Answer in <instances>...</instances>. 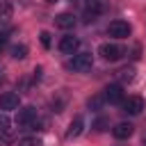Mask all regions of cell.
Wrapping results in <instances>:
<instances>
[{"mask_svg":"<svg viewBox=\"0 0 146 146\" xmlns=\"http://www.w3.org/2000/svg\"><path fill=\"white\" fill-rule=\"evenodd\" d=\"M16 123H18V125H23V128L34 125V123H36V110H34L32 105L21 107V110H18V114H16Z\"/></svg>","mask_w":146,"mask_h":146,"instance_id":"277c9868","label":"cell"},{"mask_svg":"<svg viewBox=\"0 0 146 146\" xmlns=\"http://www.w3.org/2000/svg\"><path fill=\"white\" fill-rule=\"evenodd\" d=\"M107 9V2L105 0H84V14H87V21H94V16L103 14Z\"/></svg>","mask_w":146,"mask_h":146,"instance_id":"8992f818","label":"cell"},{"mask_svg":"<svg viewBox=\"0 0 146 146\" xmlns=\"http://www.w3.org/2000/svg\"><path fill=\"white\" fill-rule=\"evenodd\" d=\"M98 55H100L103 59H107V62H116V59H121V57L125 55V48H121V46H116V43H103V46L98 48Z\"/></svg>","mask_w":146,"mask_h":146,"instance_id":"7a4b0ae2","label":"cell"},{"mask_svg":"<svg viewBox=\"0 0 146 146\" xmlns=\"http://www.w3.org/2000/svg\"><path fill=\"white\" fill-rule=\"evenodd\" d=\"M9 14H11V5L7 0H0V18H9Z\"/></svg>","mask_w":146,"mask_h":146,"instance_id":"e0dca14e","label":"cell"},{"mask_svg":"<svg viewBox=\"0 0 146 146\" xmlns=\"http://www.w3.org/2000/svg\"><path fill=\"white\" fill-rule=\"evenodd\" d=\"M103 98H105L107 103H112V105L123 103V91H121V84H110V87H105Z\"/></svg>","mask_w":146,"mask_h":146,"instance_id":"ba28073f","label":"cell"},{"mask_svg":"<svg viewBox=\"0 0 146 146\" xmlns=\"http://www.w3.org/2000/svg\"><path fill=\"white\" fill-rule=\"evenodd\" d=\"M144 146H146V141H144Z\"/></svg>","mask_w":146,"mask_h":146,"instance_id":"603a6c76","label":"cell"},{"mask_svg":"<svg viewBox=\"0 0 146 146\" xmlns=\"http://www.w3.org/2000/svg\"><path fill=\"white\" fill-rule=\"evenodd\" d=\"M119 80H121V82H132V80H135V68H132V66L121 68V71H119Z\"/></svg>","mask_w":146,"mask_h":146,"instance_id":"5bb4252c","label":"cell"},{"mask_svg":"<svg viewBox=\"0 0 146 146\" xmlns=\"http://www.w3.org/2000/svg\"><path fill=\"white\" fill-rule=\"evenodd\" d=\"M82 125H84V121H82V116H75L71 123H68V130H66V137L68 139H73V137H78L80 132H82Z\"/></svg>","mask_w":146,"mask_h":146,"instance_id":"7c38bea8","label":"cell"},{"mask_svg":"<svg viewBox=\"0 0 146 146\" xmlns=\"http://www.w3.org/2000/svg\"><path fill=\"white\" fill-rule=\"evenodd\" d=\"M46 2H50V5H52V2H59V0H46Z\"/></svg>","mask_w":146,"mask_h":146,"instance_id":"7402d4cb","label":"cell"},{"mask_svg":"<svg viewBox=\"0 0 146 146\" xmlns=\"http://www.w3.org/2000/svg\"><path fill=\"white\" fill-rule=\"evenodd\" d=\"M55 25L62 27V30H71V27L75 25V16H73L71 11H64V14H59V16L55 18Z\"/></svg>","mask_w":146,"mask_h":146,"instance_id":"8fae6325","label":"cell"},{"mask_svg":"<svg viewBox=\"0 0 146 146\" xmlns=\"http://www.w3.org/2000/svg\"><path fill=\"white\" fill-rule=\"evenodd\" d=\"M11 57H14V59H25V57H27V46H23V43L11 46Z\"/></svg>","mask_w":146,"mask_h":146,"instance_id":"4fadbf2b","label":"cell"},{"mask_svg":"<svg viewBox=\"0 0 146 146\" xmlns=\"http://www.w3.org/2000/svg\"><path fill=\"white\" fill-rule=\"evenodd\" d=\"M14 141V132L7 130V132H0V146H11Z\"/></svg>","mask_w":146,"mask_h":146,"instance_id":"9a60e30c","label":"cell"},{"mask_svg":"<svg viewBox=\"0 0 146 146\" xmlns=\"http://www.w3.org/2000/svg\"><path fill=\"white\" fill-rule=\"evenodd\" d=\"M91 64H94V55H91V52H78V55H73V57L66 62V68L78 71V73H84V71L91 68Z\"/></svg>","mask_w":146,"mask_h":146,"instance_id":"6da1fadb","label":"cell"},{"mask_svg":"<svg viewBox=\"0 0 146 146\" xmlns=\"http://www.w3.org/2000/svg\"><path fill=\"white\" fill-rule=\"evenodd\" d=\"M5 41H7V36H5L2 32H0V50H2V46H5Z\"/></svg>","mask_w":146,"mask_h":146,"instance_id":"44dd1931","label":"cell"},{"mask_svg":"<svg viewBox=\"0 0 146 146\" xmlns=\"http://www.w3.org/2000/svg\"><path fill=\"white\" fill-rule=\"evenodd\" d=\"M107 34L114 36V39H125V36H130V23H125V21H112L107 25Z\"/></svg>","mask_w":146,"mask_h":146,"instance_id":"3957f363","label":"cell"},{"mask_svg":"<svg viewBox=\"0 0 146 146\" xmlns=\"http://www.w3.org/2000/svg\"><path fill=\"white\" fill-rule=\"evenodd\" d=\"M18 146H41V139L39 137H23L18 141Z\"/></svg>","mask_w":146,"mask_h":146,"instance_id":"2e32d148","label":"cell"},{"mask_svg":"<svg viewBox=\"0 0 146 146\" xmlns=\"http://www.w3.org/2000/svg\"><path fill=\"white\" fill-rule=\"evenodd\" d=\"M41 43H43V48H50V34L48 32H41Z\"/></svg>","mask_w":146,"mask_h":146,"instance_id":"d6986e66","label":"cell"},{"mask_svg":"<svg viewBox=\"0 0 146 146\" xmlns=\"http://www.w3.org/2000/svg\"><path fill=\"white\" fill-rule=\"evenodd\" d=\"M78 46H80V39L78 36H62V41H59V50L64 52V55H73L75 50H78Z\"/></svg>","mask_w":146,"mask_h":146,"instance_id":"9c48e42d","label":"cell"},{"mask_svg":"<svg viewBox=\"0 0 146 146\" xmlns=\"http://www.w3.org/2000/svg\"><path fill=\"white\" fill-rule=\"evenodd\" d=\"M121 107H123V112L125 114H141V110H144V98L141 96H130V98H123V103H121Z\"/></svg>","mask_w":146,"mask_h":146,"instance_id":"5b68a950","label":"cell"},{"mask_svg":"<svg viewBox=\"0 0 146 146\" xmlns=\"http://www.w3.org/2000/svg\"><path fill=\"white\" fill-rule=\"evenodd\" d=\"M7 130H9V116L2 112L0 114V132H7Z\"/></svg>","mask_w":146,"mask_h":146,"instance_id":"ac0fdd59","label":"cell"},{"mask_svg":"<svg viewBox=\"0 0 146 146\" xmlns=\"http://www.w3.org/2000/svg\"><path fill=\"white\" fill-rule=\"evenodd\" d=\"M18 105H21L18 94H14V91H5V94L0 96V110L9 112V110H18Z\"/></svg>","mask_w":146,"mask_h":146,"instance_id":"52a82bcc","label":"cell"},{"mask_svg":"<svg viewBox=\"0 0 146 146\" xmlns=\"http://www.w3.org/2000/svg\"><path fill=\"white\" fill-rule=\"evenodd\" d=\"M89 105H91V107H98V105H100V98H94V100H89Z\"/></svg>","mask_w":146,"mask_h":146,"instance_id":"ffe728a7","label":"cell"},{"mask_svg":"<svg viewBox=\"0 0 146 146\" xmlns=\"http://www.w3.org/2000/svg\"><path fill=\"white\" fill-rule=\"evenodd\" d=\"M132 132H135L132 123H125V121H121V123H116V125L112 128V135H114L116 139H128Z\"/></svg>","mask_w":146,"mask_h":146,"instance_id":"30bf717a","label":"cell"}]
</instances>
